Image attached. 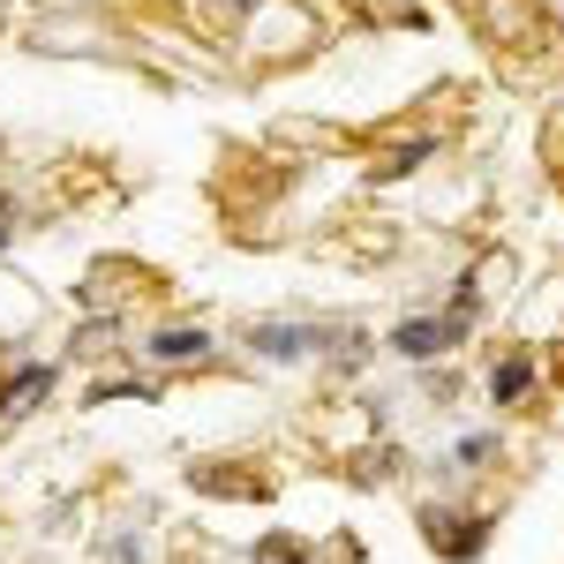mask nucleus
Masks as SVG:
<instances>
[{"mask_svg": "<svg viewBox=\"0 0 564 564\" xmlns=\"http://www.w3.org/2000/svg\"><path fill=\"white\" fill-rule=\"evenodd\" d=\"M0 241H8V234H0Z\"/></svg>", "mask_w": 564, "mask_h": 564, "instance_id": "8", "label": "nucleus"}, {"mask_svg": "<svg viewBox=\"0 0 564 564\" xmlns=\"http://www.w3.org/2000/svg\"><path fill=\"white\" fill-rule=\"evenodd\" d=\"M249 347L271 354V361H302V354L324 347V332H308V324H257V332H249Z\"/></svg>", "mask_w": 564, "mask_h": 564, "instance_id": "2", "label": "nucleus"}, {"mask_svg": "<svg viewBox=\"0 0 564 564\" xmlns=\"http://www.w3.org/2000/svg\"><path fill=\"white\" fill-rule=\"evenodd\" d=\"M489 391H497V399H520L527 391V361H505V369L489 377Z\"/></svg>", "mask_w": 564, "mask_h": 564, "instance_id": "6", "label": "nucleus"}, {"mask_svg": "<svg viewBox=\"0 0 564 564\" xmlns=\"http://www.w3.org/2000/svg\"><path fill=\"white\" fill-rule=\"evenodd\" d=\"M204 347H212L204 332H159V339H151V354H159V361H188V354H204Z\"/></svg>", "mask_w": 564, "mask_h": 564, "instance_id": "4", "label": "nucleus"}, {"mask_svg": "<svg viewBox=\"0 0 564 564\" xmlns=\"http://www.w3.org/2000/svg\"><path fill=\"white\" fill-rule=\"evenodd\" d=\"M459 332H467V324H452V316H444V324L414 316V324H399V332H391V347L406 354V361H422V354H444L452 339H459Z\"/></svg>", "mask_w": 564, "mask_h": 564, "instance_id": "3", "label": "nucleus"}, {"mask_svg": "<svg viewBox=\"0 0 564 564\" xmlns=\"http://www.w3.org/2000/svg\"><path fill=\"white\" fill-rule=\"evenodd\" d=\"M467 15L481 23V39L497 45V53H527V45H550L557 53V39L534 15V0H467Z\"/></svg>", "mask_w": 564, "mask_h": 564, "instance_id": "1", "label": "nucleus"}, {"mask_svg": "<svg viewBox=\"0 0 564 564\" xmlns=\"http://www.w3.org/2000/svg\"><path fill=\"white\" fill-rule=\"evenodd\" d=\"M263 564H302L294 550H279V542H263Z\"/></svg>", "mask_w": 564, "mask_h": 564, "instance_id": "7", "label": "nucleus"}, {"mask_svg": "<svg viewBox=\"0 0 564 564\" xmlns=\"http://www.w3.org/2000/svg\"><path fill=\"white\" fill-rule=\"evenodd\" d=\"M45 377H53V369H45V361H39V369H23V377H15V384L0 391V406H8V414H23V399H31V391H45Z\"/></svg>", "mask_w": 564, "mask_h": 564, "instance_id": "5", "label": "nucleus"}]
</instances>
